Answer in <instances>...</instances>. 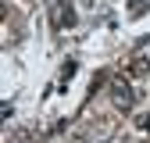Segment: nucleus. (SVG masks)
<instances>
[{
  "label": "nucleus",
  "mask_w": 150,
  "mask_h": 143,
  "mask_svg": "<svg viewBox=\"0 0 150 143\" xmlns=\"http://www.w3.org/2000/svg\"><path fill=\"white\" fill-rule=\"evenodd\" d=\"M111 100H115L118 111H129V107H132V89H129L125 79H115V82H111Z\"/></svg>",
  "instance_id": "nucleus-1"
},
{
  "label": "nucleus",
  "mask_w": 150,
  "mask_h": 143,
  "mask_svg": "<svg viewBox=\"0 0 150 143\" xmlns=\"http://www.w3.org/2000/svg\"><path fill=\"white\" fill-rule=\"evenodd\" d=\"M54 22H57V25H71V22H75L71 0H57V7H54Z\"/></svg>",
  "instance_id": "nucleus-2"
},
{
  "label": "nucleus",
  "mask_w": 150,
  "mask_h": 143,
  "mask_svg": "<svg viewBox=\"0 0 150 143\" xmlns=\"http://www.w3.org/2000/svg\"><path fill=\"white\" fill-rule=\"evenodd\" d=\"M146 72H150L146 61H136V64H132V75H146Z\"/></svg>",
  "instance_id": "nucleus-3"
},
{
  "label": "nucleus",
  "mask_w": 150,
  "mask_h": 143,
  "mask_svg": "<svg viewBox=\"0 0 150 143\" xmlns=\"http://www.w3.org/2000/svg\"><path fill=\"white\" fill-rule=\"evenodd\" d=\"M143 125H146V129H150V115H146V118H143Z\"/></svg>",
  "instance_id": "nucleus-4"
}]
</instances>
